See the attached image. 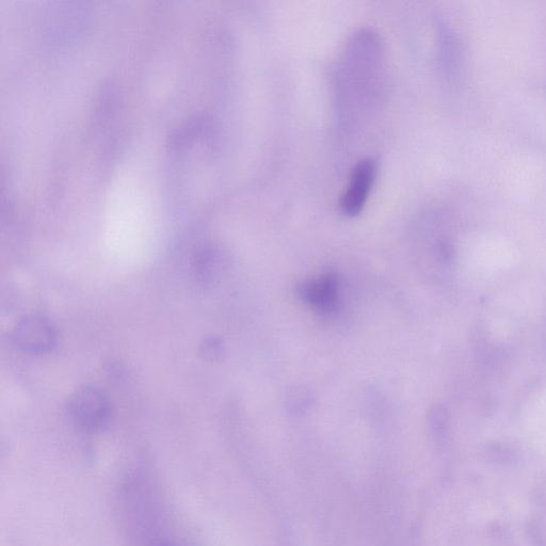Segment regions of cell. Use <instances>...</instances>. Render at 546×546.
I'll return each instance as SVG.
<instances>
[{
	"label": "cell",
	"mask_w": 546,
	"mask_h": 546,
	"mask_svg": "<svg viewBox=\"0 0 546 546\" xmlns=\"http://www.w3.org/2000/svg\"><path fill=\"white\" fill-rule=\"evenodd\" d=\"M302 299L320 312H334L339 304L340 283L332 273L305 283L300 288Z\"/></svg>",
	"instance_id": "cell-4"
},
{
	"label": "cell",
	"mask_w": 546,
	"mask_h": 546,
	"mask_svg": "<svg viewBox=\"0 0 546 546\" xmlns=\"http://www.w3.org/2000/svg\"><path fill=\"white\" fill-rule=\"evenodd\" d=\"M192 269L199 280L213 281L221 269L220 251L213 246L199 248L192 258Z\"/></svg>",
	"instance_id": "cell-6"
},
{
	"label": "cell",
	"mask_w": 546,
	"mask_h": 546,
	"mask_svg": "<svg viewBox=\"0 0 546 546\" xmlns=\"http://www.w3.org/2000/svg\"><path fill=\"white\" fill-rule=\"evenodd\" d=\"M69 413L74 423L87 431L105 428L111 417L108 398L98 389H78L70 398Z\"/></svg>",
	"instance_id": "cell-1"
},
{
	"label": "cell",
	"mask_w": 546,
	"mask_h": 546,
	"mask_svg": "<svg viewBox=\"0 0 546 546\" xmlns=\"http://www.w3.org/2000/svg\"><path fill=\"white\" fill-rule=\"evenodd\" d=\"M377 164L372 158H365L353 168L350 182L341 200L342 211L347 216H357L369 196L375 183Z\"/></svg>",
	"instance_id": "cell-3"
},
{
	"label": "cell",
	"mask_w": 546,
	"mask_h": 546,
	"mask_svg": "<svg viewBox=\"0 0 546 546\" xmlns=\"http://www.w3.org/2000/svg\"><path fill=\"white\" fill-rule=\"evenodd\" d=\"M148 546H183L178 542L172 541L166 537L155 536L151 538Z\"/></svg>",
	"instance_id": "cell-8"
},
{
	"label": "cell",
	"mask_w": 546,
	"mask_h": 546,
	"mask_svg": "<svg viewBox=\"0 0 546 546\" xmlns=\"http://www.w3.org/2000/svg\"><path fill=\"white\" fill-rule=\"evenodd\" d=\"M221 352V343L214 337L205 340L201 345V356L207 361H215L221 355Z\"/></svg>",
	"instance_id": "cell-7"
},
{
	"label": "cell",
	"mask_w": 546,
	"mask_h": 546,
	"mask_svg": "<svg viewBox=\"0 0 546 546\" xmlns=\"http://www.w3.org/2000/svg\"><path fill=\"white\" fill-rule=\"evenodd\" d=\"M80 4H59L50 11L52 18V36L67 39L79 35L88 24L89 10Z\"/></svg>",
	"instance_id": "cell-5"
},
{
	"label": "cell",
	"mask_w": 546,
	"mask_h": 546,
	"mask_svg": "<svg viewBox=\"0 0 546 546\" xmlns=\"http://www.w3.org/2000/svg\"><path fill=\"white\" fill-rule=\"evenodd\" d=\"M13 341L29 355H45L55 347L57 331L51 321L42 316H26L16 324Z\"/></svg>",
	"instance_id": "cell-2"
}]
</instances>
